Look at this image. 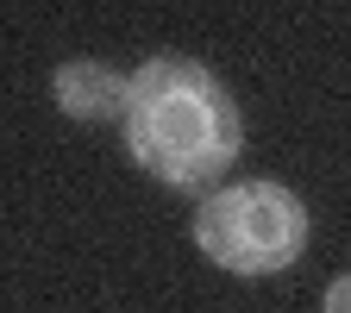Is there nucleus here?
Returning a JSON list of instances; mask_svg holds the SVG:
<instances>
[{"instance_id": "1", "label": "nucleus", "mask_w": 351, "mask_h": 313, "mask_svg": "<svg viewBox=\"0 0 351 313\" xmlns=\"http://www.w3.org/2000/svg\"><path fill=\"white\" fill-rule=\"evenodd\" d=\"M125 151L163 188L207 195L239 163V107L207 63L195 57H145L125 88Z\"/></svg>"}, {"instance_id": "2", "label": "nucleus", "mask_w": 351, "mask_h": 313, "mask_svg": "<svg viewBox=\"0 0 351 313\" xmlns=\"http://www.w3.org/2000/svg\"><path fill=\"white\" fill-rule=\"evenodd\" d=\"M195 245L207 263H219L226 276H276L307 251V207L295 188L251 175V182H219L195 207Z\"/></svg>"}, {"instance_id": "3", "label": "nucleus", "mask_w": 351, "mask_h": 313, "mask_svg": "<svg viewBox=\"0 0 351 313\" xmlns=\"http://www.w3.org/2000/svg\"><path fill=\"white\" fill-rule=\"evenodd\" d=\"M51 88H57V107L69 119L95 125V119H125V88H132V75H119V69H107L95 57H69V63H57Z\"/></svg>"}, {"instance_id": "4", "label": "nucleus", "mask_w": 351, "mask_h": 313, "mask_svg": "<svg viewBox=\"0 0 351 313\" xmlns=\"http://www.w3.org/2000/svg\"><path fill=\"white\" fill-rule=\"evenodd\" d=\"M320 307H326V313H345V307H351V276H332L326 295H320Z\"/></svg>"}]
</instances>
